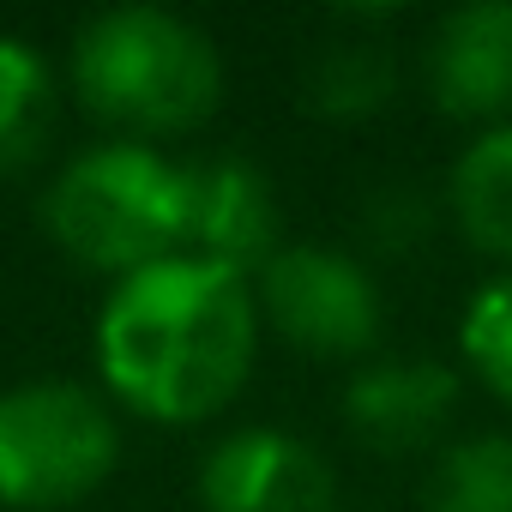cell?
Masks as SVG:
<instances>
[{"instance_id": "obj_10", "label": "cell", "mask_w": 512, "mask_h": 512, "mask_svg": "<svg viewBox=\"0 0 512 512\" xmlns=\"http://www.w3.org/2000/svg\"><path fill=\"white\" fill-rule=\"evenodd\" d=\"M446 211L476 253L512 266V121L476 127L446 169Z\"/></svg>"}, {"instance_id": "obj_6", "label": "cell", "mask_w": 512, "mask_h": 512, "mask_svg": "<svg viewBox=\"0 0 512 512\" xmlns=\"http://www.w3.org/2000/svg\"><path fill=\"white\" fill-rule=\"evenodd\" d=\"M199 506L205 512H332L338 476H332V458L296 428L247 422L205 446Z\"/></svg>"}, {"instance_id": "obj_3", "label": "cell", "mask_w": 512, "mask_h": 512, "mask_svg": "<svg viewBox=\"0 0 512 512\" xmlns=\"http://www.w3.org/2000/svg\"><path fill=\"white\" fill-rule=\"evenodd\" d=\"M43 229L67 260L109 278L187 253V163L145 139L85 145L55 169Z\"/></svg>"}, {"instance_id": "obj_4", "label": "cell", "mask_w": 512, "mask_h": 512, "mask_svg": "<svg viewBox=\"0 0 512 512\" xmlns=\"http://www.w3.org/2000/svg\"><path fill=\"white\" fill-rule=\"evenodd\" d=\"M121 464L115 404L67 374H37L0 392V506L55 512L97 494Z\"/></svg>"}, {"instance_id": "obj_1", "label": "cell", "mask_w": 512, "mask_h": 512, "mask_svg": "<svg viewBox=\"0 0 512 512\" xmlns=\"http://www.w3.org/2000/svg\"><path fill=\"white\" fill-rule=\"evenodd\" d=\"M253 278L205 253H169L109 284L91 356L115 404L145 422H205L253 374L260 356Z\"/></svg>"}, {"instance_id": "obj_5", "label": "cell", "mask_w": 512, "mask_h": 512, "mask_svg": "<svg viewBox=\"0 0 512 512\" xmlns=\"http://www.w3.org/2000/svg\"><path fill=\"white\" fill-rule=\"evenodd\" d=\"M260 320L308 356H368L386 326V296L368 260L326 241H284L253 272Z\"/></svg>"}, {"instance_id": "obj_11", "label": "cell", "mask_w": 512, "mask_h": 512, "mask_svg": "<svg viewBox=\"0 0 512 512\" xmlns=\"http://www.w3.org/2000/svg\"><path fill=\"white\" fill-rule=\"evenodd\" d=\"M55 121H61L55 67L31 37L0 31V175L31 169L49 151Z\"/></svg>"}, {"instance_id": "obj_14", "label": "cell", "mask_w": 512, "mask_h": 512, "mask_svg": "<svg viewBox=\"0 0 512 512\" xmlns=\"http://www.w3.org/2000/svg\"><path fill=\"white\" fill-rule=\"evenodd\" d=\"M458 350H464V368L500 398L512 404V266L482 278L476 296L464 302L458 314Z\"/></svg>"}, {"instance_id": "obj_15", "label": "cell", "mask_w": 512, "mask_h": 512, "mask_svg": "<svg viewBox=\"0 0 512 512\" xmlns=\"http://www.w3.org/2000/svg\"><path fill=\"white\" fill-rule=\"evenodd\" d=\"M368 229L386 241V247H404V241H416L422 229H428V199H416V187H386V193H374L368 199Z\"/></svg>"}, {"instance_id": "obj_2", "label": "cell", "mask_w": 512, "mask_h": 512, "mask_svg": "<svg viewBox=\"0 0 512 512\" xmlns=\"http://www.w3.org/2000/svg\"><path fill=\"white\" fill-rule=\"evenodd\" d=\"M67 79L97 121L121 127V139L151 145L169 133H193L217 115L223 49L175 7L121 0L73 31Z\"/></svg>"}, {"instance_id": "obj_9", "label": "cell", "mask_w": 512, "mask_h": 512, "mask_svg": "<svg viewBox=\"0 0 512 512\" xmlns=\"http://www.w3.org/2000/svg\"><path fill=\"white\" fill-rule=\"evenodd\" d=\"M278 187L247 157H205L187 163V253H205L217 266L260 272L278 241Z\"/></svg>"}, {"instance_id": "obj_12", "label": "cell", "mask_w": 512, "mask_h": 512, "mask_svg": "<svg viewBox=\"0 0 512 512\" xmlns=\"http://www.w3.org/2000/svg\"><path fill=\"white\" fill-rule=\"evenodd\" d=\"M428 512H512V434L482 428L446 440L428 470Z\"/></svg>"}, {"instance_id": "obj_8", "label": "cell", "mask_w": 512, "mask_h": 512, "mask_svg": "<svg viewBox=\"0 0 512 512\" xmlns=\"http://www.w3.org/2000/svg\"><path fill=\"white\" fill-rule=\"evenodd\" d=\"M464 380L434 356H374L344 380V422L374 452H422L458 416Z\"/></svg>"}, {"instance_id": "obj_7", "label": "cell", "mask_w": 512, "mask_h": 512, "mask_svg": "<svg viewBox=\"0 0 512 512\" xmlns=\"http://www.w3.org/2000/svg\"><path fill=\"white\" fill-rule=\"evenodd\" d=\"M422 79L452 121H512V0H464L440 13L422 49Z\"/></svg>"}, {"instance_id": "obj_13", "label": "cell", "mask_w": 512, "mask_h": 512, "mask_svg": "<svg viewBox=\"0 0 512 512\" xmlns=\"http://www.w3.org/2000/svg\"><path fill=\"white\" fill-rule=\"evenodd\" d=\"M392 97V55L380 43H332L314 55V73H308V103L320 115H368Z\"/></svg>"}]
</instances>
